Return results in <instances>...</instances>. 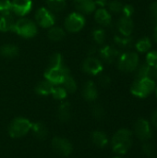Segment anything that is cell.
Listing matches in <instances>:
<instances>
[{"label": "cell", "instance_id": "cell-1", "mask_svg": "<svg viewBox=\"0 0 157 158\" xmlns=\"http://www.w3.org/2000/svg\"><path fill=\"white\" fill-rule=\"evenodd\" d=\"M132 145V132L128 129L118 130L111 140L112 150L118 155H125Z\"/></svg>", "mask_w": 157, "mask_h": 158}, {"label": "cell", "instance_id": "cell-2", "mask_svg": "<svg viewBox=\"0 0 157 158\" xmlns=\"http://www.w3.org/2000/svg\"><path fill=\"white\" fill-rule=\"evenodd\" d=\"M12 31L22 38H32L38 32V26L34 20L23 17L16 20Z\"/></svg>", "mask_w": 157, "mask_h": 158}, {"label": "cell", "instance_id": "cell-3", "mask_svg": "<svg viewBox=\"0 0 157 158\" xmlns=\"http://www.w3.org/2000/svg\"><path fill=\"white\" fill-rule=\"evenodd\" d=\"M155 90V81L150 78L136 80L130 88L131 94L139 98H145L149 96Z\"/></svg>", "mask_w": 157, "mask_h": 158}, {"label": "cell", "instance_id": "cell-4", "mask_svg": "<svg viewBox=\"0 0 157 158\" xmlns=\"http://www.w3.org/2000/svg\"><path fill=\"white\" fill-rule=\"evenodd\" d=\"M31 129V121L22 117H18L14 118L8 126V134L12 138H21L25 136Z\"/></svg>", "mask_w": 157, "mask_h": 158}, {"label": "cell", "instance_id": "cell-5", "mask_svg": "<svg viewBox=\"0 0 157 158\" xmlns=\"http://www.w3.org/2000/svg\"><path fill=\"white\" fill-rule=\"evenodd\" d=\"M69 74L70 71L65 65L61 67H47L44 71V79L55 86L61 85Z\"/></svg>", "mask_w": 157, "mask_h": 158}, {"label": "cell", "instance_id": "cell-6", "mask_svg": "<svg viewBox=\"0 0 157 158\" xmlns=\"http://www.w3.org/2000/svg\"><path fill=\"white\" fill-rule=\"evenodd\" d=\"M139 66V56L135 52H127L118 56V67L123 72H132Z\"/></svg>", "mask_w": 157, "mask_h": 158}, {"label": "cell", "instance_id": "cell-7", "mask_svg": "<svg viewBox=\"0 0 157 158\" xmlns=\"http://www.w3.org/2000/svg\"><path fill=\"white\" fill-rule=\"evenodd\" d=\"M86 23V19L83 14L78 12V11H74L71 12L65 19L64 22V26H65V30L68 31V32H78L80 31H81Z\"/></svg>", "mask_w": 157, "mask_h": 158}, {"label": "cell", "instance_id": "cell-8", "mask_svg": "<svg viewBox=\"0 0 157 158\" xmlns=\"http://www.w3.org/2000/svg\"><path fill=\"white\" fill-rule=\"evenodd\" d=\"M56 18L53 11L49 8L42 6L35 13V22L37 26H40L43 29H49L53 27L56 23Z\"/></svg>", "mask_w": 157, "mask_h": 158}, {"label": "cell", "instance_id": "cell-9", "mask_svg": "<svg viewBox=\"0 0 157 158\" xmlns=\"http://www.w3.org/2000/svg\"><path fill=\"white\" fill-rule=\"evenodd\" d=\"M81 68L85 73L93 76L100 74L104 69L103 62L93 56H89L86 59H84Z\"/></svg>", "mask_w": 157, "mask_h": 158}, {"label": "cell", "instance_id": "cell-10", "mask_svg": "<svg viewBox=\"0 0 157 158\" xmlns=\"http://www.w3.org/2000/svg\"><path fill=\"white\" fill-rule=\"evenodd\" d=\"M134 132H135V135L141 141H143V142L149 141L153 135L150 122L144 118L138 119L134 125Z\"/></svg>", "mask_w": 157, "mask_h": 158}, {"label": "cell", "instance_id": "cell-11", "mask_svg": "<svg viewBox=\"0 0 157 158\" xmlns=\"http://www.w3.org/2000/svg\"><path fill=\"white\" fill-rule=\"evenodd\" d=\"M52 147L56 153L62 156H68L73 151L72 143L63 137H55L52 140Z\"/></svg>", "mask_w": 157, "mask_h": 158}, {"label": "cell", "instance_id": "cell-12", "mask_svg": "<svg viewBox=\"0 0 157 158\" xmlns=\"http://www.w3.org/2000/svg\"><path fill=\"white\" fill-rule=\"evenodd\" d=\"M12 13L19 17H25L32 8V0H12Z\"/></svg>", "mask_w": 157, "mask_h": 158}, {"label": "cell", "instance_id": "cell-13", "mask_svg": "<svg viewBox=\"0 0 157 158\" xmlns=\"http://www.w3.org/2000/svg\"><path fill=\"white\" fill-rule=\"evenodd\" d=\"M99 56L104 62L112 63L119 56V52L114 46L105 45L99 50Z\"/></svg>", "mask_w": 157, "mask_h": 158}, {"label": "cell", "instance_id": "cell-14", "mask_svg": "<svg viewBox=\"0 0 157 158\" xmlns=\"http://www.w3.org/2000/svg\"><path fill=\"white\" fill-rule=\"evenodd\" d=\"M82 96L86 101H95L98 97V90L93 81H87L82 87Z\"/></svg>", "mask_w": 157, "mask_h": 158}, {"label": "cell", "instance_id": "cell-15", "mask_svg": "<svg viewBox=\"0 0 157 158\" xmlns=\"http://www.w3.org/2000/svg\"><path fill=\"white\" fill-rule=\"evenodd\" d=\"M74 6L77 11L83 15L91 14L96 9L94 0H74Z\"/></svg>", "mask_w": 157, "mask_h": 158}, {"label": "cell", "instance_id": "cell-16", "mask_svg": "<svg viewBox=\"0 0 157 158\" xmlns=\"http://www.w3.org/2000/svg\"><path fill=\"white\" fill-rule=\"evenodd\" d=\"M133 28H134V24L130 18L122 16L119 19V20L118 22V29L121 35L130 36V34L133 31Z\"/></svg>", "mask_w": 157, "mask_h": 158}, {"label": "cell", "instance_id": "cell-17", "mask_svg": "<svg viewBox=\"0 0 157 158\" xmlns=\"http://www.w3.org/2000/svg\"><path fill=\"white\" fill-rule=\"evenodd\" d=\"M94 19L101 26H109L112 22V16L105 7H99L94 11Z\"/></svg>", "mask_w": 157, "mask_h": 158}, {"label": "cell", "instance_id": "cell-18", "mask_svg": "<svg viewBox=\"0 0 157 158\" xmlns=\"http://www.w3.org/2000/svg\"><path fill=\"white\" fill-rule=\"evenodd\" d=\"M16 20L12 14H3L0 15V31L7 32L12 31Z\"/></svg>", "mask_w": 157, "mask_h": 158}, {"label": "cell", "instance_id": "cell-19", "mask_svg": "<svg viewBox=\"0 0 157 158\" xmlns=\"http://www.w3.org/2000/svg\"><path fill=\"white\" fill-rule=\"evenodd\" d=\"M91 140L92 143L99 148H104L108 144V137L106 133L102 131H94L91 134Z\"/></svg>", "mask_w": 157, "mask_h": 158}, {"label": "cell", "instance_id": "cell-20", "mask_svg": "<svg viewBox=\"0 0 157 158\" xmlns=\"http://www.w3.org/2000/svg\"><path fill=\"white\" fill-rule=\"evenodd\" d=\"M71 106L68 102H62L57 110L58 119L62 122H68L71 118Z\"/></svg>", "mask_w": 157, "mask_h": 158}, {"label": "cell", "instance_id": "cell-21", "mask_svg": "<svg viewBox=\"0 0 157 158\" xmlns=\"http://www.w3.org/2000/svg\"><path fill=\"white\" fill-rule=\"evenodd\" d=\"M54 87V84L44 79L43 81H41L39 83H37V85L35 86V93L41 96H47L52 94Z\"/></svg>", "mask_w": 157, "mask_h": 158}, {"label": "cell", "instance_id": "cell-22", "mask_svg": "<svg viewBox=\"0 0 157 158\" xmlns=\"http://www.w3.org/2000/svg\"><path fill=\"white\" fill-rule=\"evenodd\" d=\"M33 135L35 136V138H37L38 140H45L48 136V130L47 127L43 123V122H35L33 124H31V129Z\"/></svg>", "mask_w": 157, "mask_h": 158}, {"label": "cell", "instance_id": "cell-23", "mask_svg": "<svg viewBox=\"0 0 157 158\" xmlns=\"http://www.w3.org/2000/svg\"><path fill=\"white\" fill-rule=\"evenodd\" d=\"M0 55L6 58H14L19 55V47L13 44H5L0 47Z\"/></svg>", "mask_w": 157, "mask_h": 158}, {"label": "cell", "instance_id": "cell-24", "mask_svg": "<svg viewBox=\"0 0 157 158\" xmlns=\"http://www.w3.org/2000/svg\"><path fill=\"white\" fill-rule=\"evenodd\" d=\"M65 35H66L65 30L61 27L53 26L48 29L47 36L53 42H59V41L63 40Z\"/></svg>", "mask_w": 157, "mask_h": 158}, {"label": "cell", "instance_id": "cell-25", "mask_svg": "<svg viewBox=\"0 0 157 158\" xmlns=\"http://www.w3.org/2000/svg\"><path fill=\"white\" fill-rule=\"evenodd\" d=\"M45 3L47 8H49L54 13L62 11L67 5L66 0H45Z\"/></svg>", "mask_w": 157, "mask_h": 158}, {"label": "cell", "instance_id": "cell-26", "mask_svg": "<svg viewBox=\"0 0 157 158\" xmlns=\"http://www.w3.org/2000/svg\"><path fill=\"white\" fill-rule=\"evenodd\" d=\"M51 95L56 99V100H64L67 98L68 96V92L67 90L63 87V86H60V85H56L53 89V92L51 94Z\"/></svg>", "mask_w": 157, "mask_h": 158}, {"label": "cell", "instance_id": "cell-27", "mask_svg": "<svg viewBox=\"0 0 157 158\" xmlns=\"http://www.w3.org/2000/svg\"><path fill=\"white\" fill-rule=\"evenodd\" d=\"M151 46H152L151 41L147 37H143V38L140 39L136 44V49L141 53L148 52L151 49Z\"/></svg>", "mask_w": 157, "mask_h": 158}, {"label": "cell", "instance_id": "cell-28", "mask_svg": "<svg viewBox=\"0 0 157 158\" xmlns=\"http://www.w3.org/2000/svg\"><path fill=\"white\" fill-rule=\"evenodd\" d=\"M66 90L68 93H74L76 90H77V83H76V81L73 79V77L71 76V74H69L66 79L65 81H63V83L61 84Z\"/></svg>", "mask_w": 157, "mask_h": 158}, {"label": "cell", "instance_id": "cell-29", "mask_svg": "<svg viewBox=\"0 0 157 158\" xmlns=\"http://www.w3.org/2000/svg\"><path fill=\"white\" fill-rule=\"evenodd\" d=\"M105 31L102 28H97L93 31V39L97 44H103L105 41Z\"/></svg>", "mask_w": 157, "mask_h": 158}, {"label": "cell", "instance_id": "cell-30", "mask_svg": "<svg viewBox=\"0 0 157 158\" xmlns=\"http://www.w3.org/2000/svg\"><path fill=\"white\" fill-rule=\"evenodd\" d=\"M115 43L117 45H118L119 47H122V48H126V47H129L131 43H132V40L130 36H124V35H117L115 36Z\"/></svg>", "mask_w": 157, "mask_h": 158}, {"label": "cell", "instance_id": "cell-31", "mask_svg": "<svg viewBox=\"0 0 157 158\" xmlns=\"http://www.w3.org/2000/svg\"><path fill=\"white\" fill-rule=\"evenodd\" d=\"M65 65L64 64V60H63V56L61 54L59 53H54L50 58H49V63H48V67H61Z\"/></svg>", "mask_w": 157, "mask_h": 158}, {"label": "cell", "instance_id": "cell-32", "mask_svg": "<svg viewBox=\"0 0 157 158\" xmlns=\"http://www.w3.org/2000/svg\"><path fill=\"white\" fill-rule=\"evenodd\" d=\"M91 112L96 119H103L105 117V111L104 107L98 104H95L92 106Z\"/></svg>", "mask_w": 157, "mask_h": 158}, {"label": "cell", "instance_id": "cell-33", "mask_svg": "<svg viewBox=\"0 0 157 158\" xmlns=\"http://www.w3.org/2000/svg\"><path fill=\"white\" fill-rule=\"evenodd\" d=\"M12 14V2L10 0H0V15Z\"/></svg>", "mask_w": 157, "mask_h": 158}, {"label": "cell", "instance_id": "cell-34", "mask_svg": "<svg viewBox=\"0 0 157 158\" xmlns=\"http://www.w3.org/2000/svg\"><path fill=\"white\" fill-rule=\"evenodd\" d=\"M148 73H149V66L146 65H142L141 67H138L136 69V80L140 79H144L148 78Z\"/></svg>", "mask_w": 157, "mask_h": 158}, {"label": "cell", "instance_id": "cell-35", "mask_svg": "<svg viewBox=\"0 0 157 158\" xmlns=\"http://www.w3.org/2000/svg\"><path fill=\"white\" fill-rule=\"evenodd\" d=\"M108 9L113 12V13H119L122 11L123 8V4L118 1V0H111L110 2H108L107 4Z\"/></svg>", "mask_w": 157, "mask_h": 158}, {"label": "cell", "instance_id": "cell-36", "mask_svg": "<svg viewBox=\"0 0 157 158\" xmlns=\"http://www.w3.org/2000/svg\"><path fill=\"white\" fill-rule=\"evenodd\" d=\"M142 150H143V153L147 156H154L155 154V144L153 143H150L148 141L144 142V143L143 144L142 146Z\"/></svg>", "mask_w": 157, "mask_h": 158}, {"label": "cell", "instance_id": "cell-37", "mask_svg": "<svg viewBox=\"0 0 157 158\" xmlns=\"http://www.w3.org/2000/svg\"><path fill=\"white\" fill-rule=\"evenodd\" d=\"M146 64L148 66H154L157 64V51H150L146 56Z\"/></svg>", "mask_w": 157, "mask_h": 158}, {"label": "cell", "instance_id": "cell-38", "mask_svg": "<svg viewBox=\"0 0 157 158\" xmlns=\"http://www.w3.org/2000/svg\"><path fill=\"white\" fill-rule=\"evenodd\" d=\"M121 12L123 13V16L130 18L132 16V14L134 13V8L131 5H125V6H123Z\"/></svg>", "mask_w": 157, "mask_h": 158}, {"label": "cell", "instance_id": "cell-39", "mask_svg": "<svg viewBox=\"0 0 157 158\" xmlns=\"http://www.w3.org/2000/svg\"><path fill=\"white\" fill-rule=\"evenodd\" d=\"M99 83L103 86V87H107L110 85L111 83V79L108 75L103 74L99 77Z\"/></svg>", "mask_w": 157, "mask_h": 158}, {"label": "cell", "instance_id": "cell-40", "mask_svg": "<svg viewBox=\"0 0 157 158\" xmlns=\"http://www.w3.org/2000/svg\"><path fill=\"white\" fill-rule=\"evenodd\" d=\"M148 78L152 79L153 81L157 80V64L154 65V66H149Z\"/></svg>", "mask_w": 157, "mask_h": 158}, {"label": "cell", "instance_id": "cell-41", "mask_svg": "<svg viewBox=\"0 0 157 158\" xmlns=\"http://www.w3.org/2000/svg\"><path fill=\"white\" fill-rule=\"evenodd\" d=\"M151 14L153 16V18L157 20V1L153 3L152 6H151Z\"/></svg>", "mask_w": 157, "mask_h": 158}, {"label": "cell", "instance_id": "cell-42", "mask_svg": "<svg viewBox=\"0 0 157 158\" xmlns=\"http://www.w3.org/2000/svg\"><path fill=\"white\" fill-rule=\"evenodd\" d=\"M96 6H98L99 7H105L108 4V0H94Z\"/></svg>", "mask_w": 157, "mask_h": 158}, {"label": "cell", "instance_id": "cell-43", "mask_svg": "<svg viewBox=\"0 0 157 158\" xmlns=\"http://www.w3.org/2000/svg\"><path fill=\"white\" fill-rule=\"evenodd\" d=\"M152 123L154 126H155L157 128V110L155 111L152 115Z\"/></svg>", "mask_w": 157, "mask_h": 158}, {"label": "cell", "instance_id": "cell-44", "mask_svg": "<svg viewBox=\"0 0 157 158\" xmlns=\"http://www.w3.org/2000/svg\"><path fill=\"white\" fill-rule=\"evenodd\" d=\"M96 51H97V50H96V47L93 46V47H91V48L89 49L88 55H89V56H93V55L95 54V52H96Z\"/></svg>", "mask_w": 157, "mask_h": 158}, {"label": "cell", "instance_id": "cell-45", "mask_svg": "<svg viewBox=\"0 0 157 158\" xmlns=\"http://www.w3.org/2000/svg\"><path fill=\"white\" fill-rule=\"evenodd\" d=\"M154 36H155V42L157 43V26L155 27V33H154Z\"/></svg>", "mask_w": 157, "mask_h": 158}, {"label": "cell", "instance_id": "cell-46", "mask_svg": "<svg viewBox=\"0 0 157 158\" xmlns=\"http://www.w3.org/2000/svg\"><path fill=\"white\" fill-rule=\"evenodd\" d=\"M155 94H156V97H157V88H155Z\"/></svg>", "mask_w": 157, "mask_h": 158}, {"label": "cell", "instance_id": "cell-47", "mask_svg": "<svg viewBox=\"0 0 157 158\" xmlns=\"http://www.w3.org/2000/svg\"><path fill=\"white\" fill-rule=\"evenodd\" d=\"M113 158H122V157H120V156H116V157H113Z\"/></svg>", "mask_w": 157, "mask_h": 158}, {"label": "cell", "instance_id": "cell-48", "mask_svg": "<svg viewBox=\"0 0 157 158\" xmlns=\"http://www.w3.org/2000/svg\"><path fill=\"white\" fill-rule=\"evenodd\" d=\"M155 158H157V156H155Z\"/></svg>", "mask_w": 157, "mask_h": 158}]
</instances>
